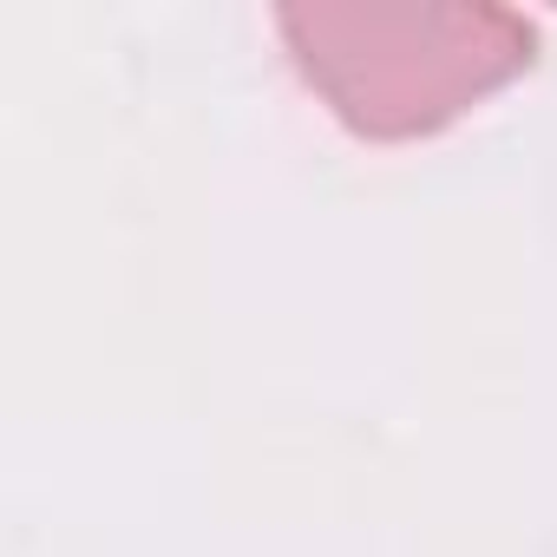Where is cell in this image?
Listing matches in <instances>:
<instances>
[{
	"mask_svg": "<svg viewBox=\"0 0 557 557\" xmlns=\"http://www.w3.org/2000/svg\"><path fill=\"white\" fill-rule=\"evenodd\" d=\"M283 34L309 86L374 138L426 132L531 60V27L492 8H289Z\"/></svg>",
	"mask_w": 557,
	"mask_h": 557,
	"instance_id": "cell-1",
	"label": "cell"
}]
</instances>
